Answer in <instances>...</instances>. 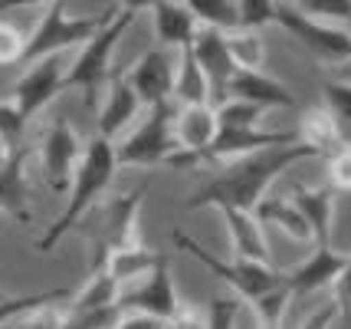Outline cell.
<instances>
[{
  "label": "cell",
  "instance_id": "15",
  "mask_svg": "<svg viewBox=\"0 0 351 329\" xmlns=\"http://www.w3.org/2000/svg\"><path fill=\"white\" fill-rule=\"evenodd\" d=\"M194 56H197L200 69L207 73V82H210V106H223L227 102V89L230 79L237 76V63L230 56L227 47V33H217L210 27H200L197 40H194Z\"/></svg>",
  "mask_w": 351,
  "mask_h": 329
},
{
  "label": "cell",
  "instance_id": "25",
  "mask_svg": "<svg viewBox=\"0 0 351 329\" xmlns=\"http://www.w3.org/2000/svg\"><path fill=\"white\" fill-rule=\"evenodd\" d=\"M165 260H168L165 253L152 251V247H145V244L138 240L132 247H122L119 253H112V260L106 264V273L125 286L128 280H141L145 273H152L154 266H161Z\"/></svg>",
  "mask_w": 351,
  "mask_h": 329
},
{
  "label": "cell",
  "instance_id": "26",
  "mask_svg": "<svg viewBox=\"0 0 351 329\" xmlns=\"http://www.w3.org/2000/svg\"><path fill=\"white\" fill-rule=\"evenodd\" d=\"M256 218H260V224L266 227H279L286 237H292V240H312V231H308L306 218L299 214V207L289 201V198H263L260 207L253 211Z\"/></svg>",
  "mask_w": 351,
  "mask_h": 329
},
{
  "label": "cell",
  "instance_id": "13",
  "mask_svg": "<svg viewBox=\"0 0 351 329\" xmlns=\"http://www.w3.org/2000/svg\"><path fill=\"white\" fill-rule=\"evenodd\" d=\"M220 122L214 106H178L174 115V135H178V155L171 158V168H191V161L204 155L214 145Z\"/></svg>",
  "mask_w": 351,
  "mask_h": 329
},
{
  "label": "cell",
  "instance_id": "10",
  "mask_svg": "<svg viewBox=\"0 0 351 329\" xmlns=\"http://www.w3.org/2000/svg\"><path fill=\"white\" fill-rule=\"evenodd\" d=\"M82 145H79L76 132L66 119H56L53 126L46 128L43 141H40V161H43V174L53 191H69L73 178L79 172L82 161Z\"/></svg>",
  "mask_w": 351,
  "mask_h": 329
},
{
  "label": "cell",
  "instance_id": "29",
  "mask_svg": "<svg viewBox=\"0 0 351 329\" xmlns=\"http://www.w3.org/2000/svg\"><path fill=\"white\" fill-rule=\"evenodd\" d=\"M191 10L200 20V27H210V30L227 33V36L240 30V14H237L233 0H194Z\"/></svg>",
  "mask_w": 351,
  "mask_h": 329
},
{
  "label": "cell",
  "instance_id": "17",
  "mask_svg": "<svg viewBox=\"0 0 351 329\" xmlns=\"http://www.w3.org/2000/svg\"><path fill=\"white\" fill-rule=\"evenodd\" d=\"M348 260L351 253H341L335 247H315L295 270H289V293L302 297V293H312L322 286H332L341 277V270L348 266Z\"/></svg>",
  "mask_w": 351,
  "mask_h": 329
},
{
  "label": "cell",
  "instance_id": "6",
  "mask_svg": "<svg viewBox=\"0 0 351 329\" xmlns=\"http://www.w3.org/2000/svg\"><path fill=\"white\" fill-rule=\"evenodd\" d=\"M106 20H108V10L99 16H73L62 0L46 3L43 16L36 20L30 40H27L23 63L33 66V63H40V60H46V56H62V49L86 47L92 36L106 27Z\"/></svg>",
  "mask_w": 351,
  "mask_h": 329
},
{
  "label": "cell",
  "instance_id": "23",
  "mask_svg": "<svg viewBox=\"0 0 351 329\" xmlns=\"http://www.w3.org/2000/svg\"><path fill=\"white\" fill-rule=\"evenodd\" d=\"M0 207L16 220H30V185H27V148H20L0 168Z\"/></svg>",
  "mask_w": 351,
  "mask_h": 329
},
{
  "label": "cell",
  "instance_id": "4",
  "mask_svg": "<svg viewBox=\"0 0 351 329\" xmlns=\"http://www.w3.org/2000/svg\"><path fill=\"white\" fill-rule=\"evenodd\" d=\"M174 244H178L184 253H191L197 264L207 266L214 277H220L237 297L243 299L246 306H256L263 299L289 290V273H286V270H276L273 264H253V260H237V257H233V260H223V257H217V253L207 251L197 237L184 234L181 227H174Z\"/></svg>",
  "mask_w": 351,
  "mask_h": 329
},
{
  "label": "cell",
  "instance_id": "32",
  "mask_svg": "<svg viewBox=\"0 0 351 329\" xmlns=\"http://www.w3.org/2000/svg\"><path fill=\"white\" fill-rule=\"evenodd\" d=\"M263 115H266V109L250 106V102H237V99H227L223 106H217L220 128H260Z\"/></svg>",
  "mask_w": 351,
  "mask_h": 329
},
{
  "label": "cell",
  "instance_id": "34",
  "mask_svg": "<svg viewBox=\"0 0 351 329\" xmlns=\"http://www.w3.org/2000/svg\"><path fill=\"white\" fill-rule=\"evenodd\" d=\"M122 306H108V310H89V313H73L66 319V329H119L122 326Z\"/></svg>",
  "mask_w": 351,
  "mask_h": 329
},
{
  "label": "cell",
  "instance_id": "28",
  "mask_svg": "<svg viewBox=\"0 0 351 329\" xmlns=\"http://www.w3.org/2000/svg\"><path fill=\"white\" fill-rule=\"evenodd\" d=\"M69 297H73L69 290H36V293H23V297H0V326H7L14 319H23L27 313L40 310L46 303H60V299Z\"/></svg>",
  "mask_w": 351,
  "mask_h": 329
},
{
  "label": "cell",
  "instance_id": "5",
  "mask_svg": "<svg viewBox=\"0 0 351 329\" xmlns=\"http://www.w3.org/2000/svg\"><path fill=\"white\" fill-rule=\"evenodd\" d=\"M135 7L128 3H115L108 7V20L106 27L92 36L86 47H79V53L73 56L69 63V73H66V89H82L86 99H95V89L106 86L108 79V69H112V53L119 47V40L125 36L128 23L135 20Z\"/></svg>",
  "mask_w": 351,
  "mask_h": 329
},
{
  "label": "cell",
  "instance_id": "7",
  "mask_svg": "<svg viewBox=\"0 0 351 329\" xmlns=\"http://www.w3.org/2000/svg\"><path fill=\"white\" fill-rule=\"evenodd\" d=\"M276 23L319 63L338 69L351 60V33L312 16L302 3H276Z\"/></svg>",
  "mask_w": 351,
  "mask_h": 329
},
{
  "label": "cell",
  "instance_id": "11",
  "mask_svg": "<svg viewBox=\"0 0 351 329\" xmlns=\"http://www.w3.org/2000/svg\"><path fill=\"white\" fill-rule=\"evenodd\" d=\"M299 141V132H282V128H220L214 145L197 155L191 165H214V161H227V158H250L256 152L276 148V145H289Z\"/></svg>",
  "mask_w": 351,
  "mask_h": 329
},
{
  "label": "cell",
  "instance_id": "3",
  "mask_svg": "<svg viewBox=\"0 0 351 329\" xmlns=\"http://www.w3.org/2000/svg\"><path fill=\"white\" fill-rule=\"evenodd\" d=\"M145 194H148V185H138L135 191L115 194L108 204H95L89 218L79 224V237H86L92 273L106 270L112 253L138 244V211H141Z\"/></svg>",
  "mask_w": 351,
  "mask_h": 329
},
{
  "label": "cell",
  "instance_id": "12",
  "mask_svg": "<svg viewBox=\"0 0 351 329\" xmlns=\"http://www.w3.org/2000/svg\"><path fill=\"white\" fill-rule=\"evenodd\" d=\"M66 73H69V63L62 56H46L40 63L27 66V73L20 76L14 89L16 109L23 112L27 119H33L43 106H49L66 89Z\"/></svg>",
  "mask_w": 351,
  "mask_h": 329
},
{
  "label": "cell",
  "instance_id": "43",
  "mask_svg": "<svg viewBox=\"0 0 351 329\" xmlns=\"http://www.w3.org/2000/svg\"><path fill=\"white\" fill-rule=\"evenodd\" d=\"M14 155V152H7V148H3V145H0V168H3V161H7V158Z\"/></svg>",
  "mask_w": 351,
  "mask_h": 329
},
{
  "label": "cell",
  "instance_id": "21",
  "mask_svg": "<svg viewBox=\"0 0 351 329\" xmlns=\"http://www.w3.org/2000/svg\"><path fill=\"white\" fill-rule=\"evenodd\" d=\"M223 220L230 231V244H233V257L237 260H253V264H269V244H266V231L256 214L250 211H237V207H223Z\"/></svg>",
  "mask_w": 351,
  "mask_h": 329
},
{
  "label": "cell",
  "instance_id": "14",
  "mask_svg": "<svg viewBox=\"0 0 351 329\" xmlns=\"http://www.w3.org/2000/svg\"><path fill=\"white\" fill-rule=\"evenodd\" d=\"M174 73H178V63L168 56V49H148L125 73V79L132 82V89L141 99V106L154 109V106L174 102Z\"/></svg>",
  "mask_w": 351,
  "mask_h": 329
},
{
  "label": "cell",
  "instance_id": "22",
  "mask_svg": "<svg viewBox=\"0 0 351 329\" xmlns=\"http://www.w3.org/2000/svg\"><path fill=\"white\" fill-rule=\"evenodd\" d=\"M299 141L306 148H312V155H319V158H332L345 145L338 119L325 106H315V109L302 112V119H299Z\"/></svg>",
  "mask_w": 351,
  "mask_h": 329
},
{
  "label": "cell",
  "instance_id": "37",
  "mask_svg": "<svg viewBox=\"0 0 351 329\" xmlns=\"http://www.w3.org/2000/svg\"><path fill=\"white\" fill-rule=\"evenodd\" d=\"M237 299L230 297H220L207 306V316H204V329H237Z\"/></svg>",
  "mask_w": 351,
  "mask_h": 329
},
{
  "label": "cell",
  "instance_id": "20",
  "mask_svg": "<svg viewBox=\"0 0 351 329\" xmlns=\"http://www.w3.org/2000/svg\"><path fill=\"white\" fill-rule=\"evenodd\" d=\"M141 109V99L135 95L132 82L125 76H112V86H108L106 99H102V109H99V139L112 141L119 132L128 128V122L138 115Z\"/></svg>",
  "mask_w": 351,
  "mask_h": 329
},
{
  "label": "cell",
  "instance_id": "38",
  "mask_svg": "<svg viewBox=\"0 0 351 329\" xmlns=\"http://www.w3.org/2000/svg\"><path fill=\"white\" fill-rule=\"evenodd\" d=\"M328 185L335 191H351V141L328 158Z\"/></svg>",
  "mask_w": 351,
  "mask_h": 329
},
{
  "label": "cell",
  "instance_id": "36",
  "mask_svg": "<svg viewBox=\"0 0 351 329\" xmlns=\"http://www.w3.org/2000/svg\"><path fill=\"white\" fill-rule=\"evenodd\" d=\"M27 40L23 33L16 30L14 23L0 20V66H14V63H23V53H27Z\"/></svg>",
  "mask_w": 351,
  "mask_h": 329
},
{
  "label": "cell",
  "instance_id": "8",
  "mask_svg": "<svg viewBox=\"0 0 351 329\" xmlns=\"http://www.w3.org/2000/svg\"><path fill=\"white\" fill-rule=\"evenodd\" d=\"M174 115H178L174 102L148 109V115L141 119V126L135 132H128L115 145L119 168H158V165H168L171 158L178 155Z\"/></svg>",
  "mask_w": 351,
  "mask_h": 329
},
{
  "label": "cell",
  "instance_id": "30",
  "mask_svg": "<svg viewBox=\"0 0 351 329\" xmlns=\"http://www.w3.org/2000/svg\"><path fill=\"white\" fill-rule=\"evenodd\" d=\"M227 47H230V56H233L237 69H260L263 60H266V43H263L260 33H250V30L230 33Z\"/></svg>",
  "mask_w": 351,
  "mask_h": 329
},
{
  "label": "cell",
  "instance_id": "18",
  "mask_svg": "<svg viewBox=\"0 0 351 329\" xmlns=\"http://www.w3.org/2000/svg\"><path fill=\"white\" fill-rule=\"evenodd\" d=\"M335 194L332 185L322 188H308V185H295L289 194V201L299 207V214L306 218L308 231L315 247H332V220H335Z\"/></svg>",
  "mask_w": 351,
  "mask_h": 329
},
{
  "label": "cell",
  "instance_id": "19",
  "mask_svg": "<svg viewBox=\"0 0 351 329\" xmlns=\"http://www.w3.org/2000/svg\"><path fill=\"white\" fill-rule=\"evenodd\" d=\"M154 36L161 40V49H187L194 47L200 33V20L194 16L191 3H154L152 7Z\"/></svg>",
  "mask_w": 351,
  "mask_h": 329
},
{
  "label": "cell",
  "instance_id": "24",
  "mask_svg": "<svg viewBox=\"0 0 351 329\" xmlns=\"http://www.w3.org/2000/svg\"><path fill=\"white\" fill-rule=\"evenodd\" d=\"M174 102L178 106H210V82L200 69L194 49L187 47L178 56V73H174Z\"/></svg>",
  "mask_w": 351,
  "mask_h": 329
},
{
  "label": "cell",
  "instance_id": "2",
  "mask_svg": "<svg viewBox=\"0 0 351 329\" xmlns=\"http://www.w3.org/2000/svg\"><path fill=\"white\" fill-rule=\"evenodd\" d=\"M119 172V155H115V145L106 139H95L86 145L82 152V161H79V172L73 178V188H69V198H66V207L62 214L49 227L46 234L40 237V251H53L62 237L69 231H76L82 220L89 218V211L95 207V201L106 194V188L112 185V178Z\"/></svg>",
  "mask_w": 351,
  "mask_h": 329
},
{
  "label": "cell",
  "instance_id": "40",
  "mask_svg": "<svg viewBox=\"0 0 351 329\" xmlns=\"http://www.w3.org/2000/svg\"><path fill=\"white\" fill-rule=\"evenodd\" d=\"M335 316H338V306L328 299L325 306H319V310H315V313L302 323V329H332V326H335Z\"/></svg>",
  "mask_w": 351,
  "mask_h": 329
},
{
  "label": "cell",
  "instance_id": "31",
  "mask_svg": "<svg viewBox=\"0 0 351 329\" xmlns=\"http://www.w3.org/2000/svg\"><path fill=\"white\" fill-rule=\"evenodd\" d=\"M27 126H30V119L16 109L14 99L0 102V145H3L7 152H20V148H23V132H27Z\"/></svg>",
  "mask_w": 351,
  "mask_h": 329
},
{
  "label": "cell",
  "instance_id": "1",
  "mask_svg": "<svg viewBox=\"0 0 351 329\" xmlns=\"http://www.w3.org/2000/svg\"><path fill=\"white\" fill-rule=\"evenodd\" d=\"M302 158H315L312 148H306L302 141H289V145H276V148L256 152L250 158H237L223 172H217L214 178L200 181L197 191L191 198H184V211L237 207V211H250L253 214L260 207V201L266 198V188Z\"/></svg>",
  "mask_w": 351,
  "mask_h": 329
},
{
  "label": "cell",
  "instance_id": "41",
  "mask_svg": "<svg viewBox=\"0 0 351 329\" xmlns=\"http://www.w3.org/2000/svg\"><path fill=\"white\" fill-rule=\"evenodd\" d=\"M119 329H171V323H161L152 316H125Z\"/></svg>",
  "mask_w": 351,
  "mask_h": 329
},
{
  "label": "cell",
  "instance_id": "39",
  "mask_svg": "<svg viewBox=\"0 0 351 329\" xmlns=\"http://www.w3.org/2000/svg\"><path fill=\"white\" fill-rule=\"evenodd\" d=\"M332 303L338 306V316H345L351 323V260L341 270V277L332 283Z\"/></svg>",
  "mask_w": 351,
  "mask_h": 329
},
{
  "label": "cell",
  "instance_id": "16",
  "mask_svg": "<svg viewBox=\"0 0 351 329\" xmlns=\"http://www.w3.org/2000/svg\"><path fill=\"white\" fill-rule=\"evenodd\" d=\"M227 99L237 102H250V106H260V109H289L299 106V99L292 95V89H286L282 82L263 69H237V76L230 79Z\"/></svg>",
  "mask_w": 351,
  "mask_h": 329
},
{
  "label": "cell",
  "instance_id": "27",
  "mask_svg": "<svg viewBox=\"0 0 351 329\" xmlns=\"http://www.w3.org/2000/svg\"><path fill=\"white\" fill-rule=\"evenodd\" d=\"M119 297H122V283L112 280L106 270H95L86 286L73 293L69 299V310L73 313H89V310H108V306H119Z\"/></svg>",
  "mask_w": 351,
  "mask_h": 329
},
{
  "label": "cell",
  "instance_id": "42",
  "mask_svg": "<svg viewBox=\"0 0 351 329\" xmlns=\"http://www.w3.org/2000/svg\"><path fill=\"white\" fill-rule=\"evenodd\" d=\"M332 79H341V82H351V60L345 66H338V69H332Z\"/></svg>",
  "mask_w": 351,
  "mask_h": 329
},
{
  "label": "cell",
  "instance_id": "33",
  "mask_svg": "<svg viewBox=\"0 0 351 329\" xmlns=\"http://www.w3.org/2000/svg\"><path fill=\"white\" fill-rule=\"evenodd\" d=\"M237 14H240V30L260 33L266 23H276V3L273 0H240Z\"/></svg>",
  "mask_w": 351,
  "mask_h": 329
},
{
  "label": "cell",
  "instance_id": "9",
  "mask_svg": "<svg viewBox=\"0 0 351 329\" xmlns=\"http://www.w3.org/2000/svg\"><path fill=\"white\" fill-rule=\"evenodd\" d=\"M119 306H122L125 316H152V319H161V323H174L181 316L184 303L178 299L168 260L161 266H154L152 273H145L141 280H135L132 290H122Z\"/></svg>",
  "mask_w": 351,
  "mask_h": 329
},
{
  "label": "cell",
  "instance_id": "35",
  "mask_svg": "<svg viewBox=\"0 0 351 329\" xmlns=\"http://www.w3.org/2000/svg\"><path fill=\"white\" fill-rule=\"evenodd\" d=\"M325 109L338 119V126H351V82L328 79L325 82Z\"/></svg>",
  "mask_w": 351,
  "mask_h": 329
}]
</instances>
